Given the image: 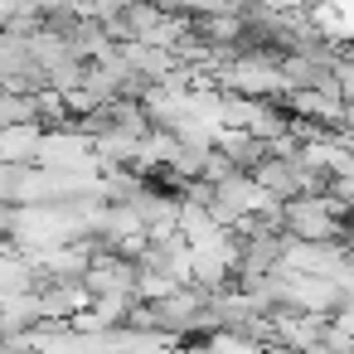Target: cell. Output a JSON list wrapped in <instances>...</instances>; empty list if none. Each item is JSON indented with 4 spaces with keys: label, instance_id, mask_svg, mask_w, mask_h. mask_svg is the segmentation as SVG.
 <instances>
[{
    "label": "cell",
    "instance_id": "1",
    "mask_svg": "<svg viewBox=\"0 0 354 354\" xmlns=\"http://www.w3.org/2000/svg\"><path fill=\"white\" fill-rule=\"evenodd\" d=\"M214 146L233 160V170H252L262 156H272L267 151V136H252V131H243V127H218V136H214Z\"/></svg>",
    "mask_w": 354,
    "mask_h": 354
},
{
    "label": "cell",
    "instance_id": "2",
    "mask_svg": "<svg viewBox=\"0 0 354 354\" xmlns=\"http://www.w3.org/2000/svg\"><path fill=\"white\" fill-rule=\"evenodd\" d=\"M248 175H252L272 199H291V194H301V185H296V156H262Z\"/></svg>",
    "mask_w": 354,
    "mask_h": 354
},
{
    "label": "cell",
    "instance_id": "3",
    "mask_svg": "<svg viewBox=\"0 0 354 354\" xmlns=\"http://www.w3.org/2000/svg\"><path fill=\"white\" fill-rule=\"evenodd\" d=\"M349 64H354V54H349Z\"/></svg>",
    "mask_w": 354,
    "mask_h": 354
}]
</instances>
